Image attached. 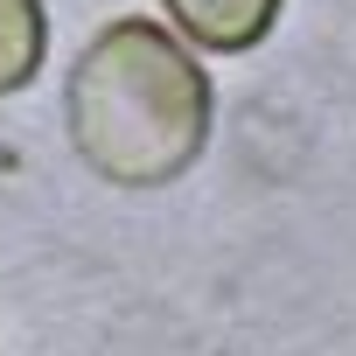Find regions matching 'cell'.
Segmentation results:
<instances>
[{
    "instance_id": "1",
    "label": "cell",
    "mask_w": 356,
    "mask_h": 356,
    "mask_svg": "<svg viewBox=\"0 0 356 356\" xmlns=\"http://www.w3.org/2000/svg\"><path fill=\"white\" fill-rule=\"evenodd\" d=\"M63 112L70 147L91 175L119 189H161L203 161L217 91L161 22H112L84 42Z\"/></svg>"
},
{
    "instance_id": "2",
    "label": "cell",
    "mask_w": 356,
    "mask_h": 356,
    "mask_svg": "<svg viewBox=\"0 0 356 356\" xmlns=\"http://www.w3.org/2000/svg\"><path fill=\"white\" fill-rule=\"evenodd\" d=\"M286 0H168V22L182 29V42L210 49V56H245L273 35Z\"/></svg>"
},
{
    "instance_id": "3",
    "label": "cell",
    "mask_w": 356,
    "mask_h": 356,
    "mask_svg": "<svg viewBox=\"0 0 356 356\" xmlns=\"http://www.w3.org/2000/svg\"><path fill=\"white\" fill-rule=\"evenodd\" d=\"M49 49V15L42 0H0V98H15L35 84Z\"/></svg>"
}]
</instances>
